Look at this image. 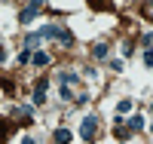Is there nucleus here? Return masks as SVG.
I'll return each instance as SVG.
<instances>
[{
  "label": "nucleus",
  "instance_id": "0eeeda50",
  "mask_svg": "<svg viewBox=\"0 0 153 144\" xmlns=\"http://www.w3.org/2000/svg\"><path fill=\"white\" fill-rule=\"evenodd\" d=\"M31 61L37 64V68H46V64H49V55H46V52H34V55H31Z\"/></svg>",
  "mask_w": 153,
  "mask_h": 144
},
{
  "label": "nucleus",
  "instance_id": "20e7f679",
  "mask_svg": "<svg viewBox=\"0 0 153 144\" xmlns=\"http://www.w3.org/2000/svg\"><path fill=\"white\" fill-rule=\"evenodd\" d=\"M31 98H34V104H43V101H46V77H43V80H37Z\"/></svg>",
  "mask_w": 153,
  "mask_h": 144
},
{
  "label": "nucleus",
  "instance_id": "4468645a",
  "mask_svg": "<svg viewBox=\"0 0 153 144\" xmlns=\"http://www.w3.org/2000/svg\"><path fill=\"white\" fill-rule=\"evenodd\" d=\"M144 64H150V68H153V49H147V52H144Z\"/></svg>",
  "mask_w": 153,
  "mask_h": 144
},
{
  "label": "nucleus",
  "instance_id": "f03ea898",
  "mask_svg": "<svg viewBox=\"0 0 153 144\" xmlns=\"http://www.w3.org/2000/svg\"><path fill=\"white\" fill-rule=\"evenodd\" d=\"M80 135H83V141H92V138L98 135V120H95V116H86V120H83Z\"/></svg>",
  "mask_w": 153,
  "mask_h": 144
},
{
  "label": "nucleus",
  "instance_id": "7ed1b4c3",
  "mask_svg": "<svg viewBox=\"0 0 153 144\" xmlns=\"http://www.w3.org/2000/svg\"><path fill=\"white\" fill-rule=\"evenodd\" d=\"M40 6H43V0H28V6L19 12V22H25V25H28V22L37 16V9H40Z\"/></svg>",
  "mask_w": 153,
  "mask_h": 144
},
{
  "label": "nucleus",
  "instance_id": "9d476101",
  "mask_svg": "<svg viewBox=\"0 0 153 144\" xmlns=\"http://www.w3.org/2000/svg\"><path fill=\"white\" fill-rule=\"evenodd\" d=\"M129 110H132V98H123L117 104V113H129Z\"/></svg>",
  "mask_w": 153,
  "mask_h": 144
},
{
  "label": "nucleus",
  "instance_id": "dca6fc26",
  "mask_svg": "<svg viewBox=\"0 0 153 144\" xmlns=\"http://www.w3.org/2000/svg\"><path fill=\"white\" fill-rule=\"evenodd\" d=\"M22 144H37V141L34 138H22Z\"/></svg>",
  "mask_w": 153,
  "mask_h": 144
},
{
  "label": "nucleus",
  "instance_id": "9b49d317",
  "mask_svg": "<svg viewBox=\"0 0 153 144\" xmlns=\"http://www.w3.org/2000/svg\"><path fill=\"white\" fill-rule=\"evenodd\" d=\"M40 40H43V37H40V34H28V37H25V46H28V49H31V46H37V43H40Z\"/></svg>",
  "mask_w": 153,
  "mask_h": 144
},
{
  "label": "nucleus",
  "instance_id": "39448f33",
  "mask_svg": "<svg viewBox=\"0 0 153 144\" xmlns=\"http://www.w3.org/2000/svg\"><path fill=\"white\" fill-rule=\"evenodd\" d=\"M71 129H55V144H71Z\"/></svg>",
  "mask_w": 153,
  "mask_h": 144
},
{
  "label": "nucleus",
  "instance_id": "f8f14e48",
  "mask_svg": "<svg viewBox=\"0 0 153 144\" xmlns=\"http://www.w3.org/2000/svg\"><path fill=\"white\" fill-rule=\"evenodd\" d=\"M129 135H132V129H129V126H117V138H120V141H126Z\"/></svg>",
  "mask_w": 153,
  "mask_h": 144
},
{
  "label": "nucleus",
  "instance_id": "a211bd4d",
  "mask_svg": "<svg viewBox=\"0 0 153 144\" xmlns=\"http://www.w3.org/2000/svg\"><path fill=\"white\" fill-rule=\"evenodd\" d=\"M150 135H153V126H150Z\"/></svg>",
  "mask_w": 153,
  "mask_h": 144
},
{
  "label": "nucleus",
  "instance_id": "f257e3e1",
  "mask_svg": "<svg viewBox=\"0 0 153 144\" xmlns=\"http://www.w3.org/2000/svg\"><path fill=\"white\" fill-rule=\"evenodd\" d=\"M40 37H43V40H58V43H65V46H71V43H74L71 31H65L61 25H43Z\"/></svg>",
  "mask_w": 153,
  "mask_h": 144
},
{
  "label": "nucleus",
  "instance_id": "f3484780",
  "mask_svg": "<svg viewBox=\"0 0 153 144\" xmlns=\"http://www.w3.org/2000/svg\"><path fill=\"white\" fill-rule=\"evenodd\" d=\"M3 58H6V52H3V46H0V64H3Z\"/></svg>",
  "mask_w": 153,
  "mask_h": 144
},
{
  "label": "nucleus",
  "instance_id": "ddd939ff",
  "mask_svg": "<svg viewBox=\"0 0 153 144\" xmlns=\"http://www.w3.org/2000/svg\"><path fill=\"white\" fill-rule=\"evenodd\" d=\"M28 61H31V49H22L19 52V64H28Z\"/></svg>",
  "mask_w": 153,
  "mask_h": 144
},
{
  "label": "nucleus",
  "instance_id": "6ab92c4d",
  "mask_svg": "<svg viewBox=\"0 0 153 144\" xmlns=\"http://www.w3.org/2000/svg\"><path fill=\"white\" fill-rule=\"evenodd\" d=\"M150 6H153V0H150Z\"/></svg>",
  "mask_w": 153,
  "mask_h": 144
},
{
  "label": "nucleus",
  "instance_id": "2eb2a0df",
  "mask_svg": "<svg viewBox=\"0 0 153 144\" xmlns=\"http://www.w3.org/2000/svg\"><path fill=\"white\" fill-rule=\"evenodd\" d=\"M144 46H153V34H144Z\"/></svg>",
  "mask_w": 153,
  "mask_h": 144
},
{
  "label": "nucleus",
  "instance_id": "6e6552de",
  "mask_svg": "<svg viewBox=\"0 0 153 144\" xmlns=\"http://www.w3.org/2000/svg\"><path fill=\"white\" fill-rule=\"evenodd\" d=\"M92 55L95 58H107V43H95L92 46Z\"/></svg>",
  "mask_w": 153,
  "mask_h": 144
},
{
  "label": "nucleus",
  "instance_id": "1a4fd4ad",
  "mask_svg": "<svg viewBox=\"0 0 153 144\" xmlns=\"http://www.w3.org/2000/svg\"><path fill=\"white\" fill-rule=\"evenodd\" d=\"M129 129H132V132H141V129H144V120H141V116H129Z\"/></svg>",
  "mask_w": 153,
  "mask_h": 144
},
{
  "label": "nucleus",
  "instance_id": "423d86ee",
  "mask_svg": "<svg viewBox=\"0 0 153 144\" xmlns=\"http://www.w3.org/2000/svg\"><path fill=\"white\" fill-rule=\"evenodd\" d=\"M9 132H12V120H3V116H0V141H6Z\"/></svg>",
  "mask_w": 153,
  "mask_h": 144
}]
</instances>
